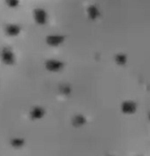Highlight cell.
<instances>
[{"mask_svg": "<svg viewBox=\"0 0 150 156\" xmlns=\"http://www.w3.org/2000/svg\"><path fill=\"white\" fill-rule=\"evenodd\" d=\"M23 144V140H19V139H16V140H14L12 141V145L13 146H16V147H20Z\"/></svg>", "mask_w": 150, "mask_h": 156, "instance_id": "6da1fadb", "label": "cell"}]
</instances>
